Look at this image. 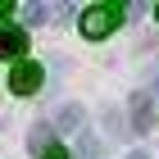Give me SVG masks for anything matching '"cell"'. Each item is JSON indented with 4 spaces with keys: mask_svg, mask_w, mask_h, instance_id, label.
<instances>
[{
    "mask_svg": "<svg viewBox=\"0 0 159 159\" xmlns=\"http://www.w3.org/2000/svg\"><path fill=\"white\" fill-rule=\"evenodd\" d=\"M41 77H46V68H41L37 59H18L9 73V91L14 96H37L41 91Z\"/></svg>",
    "mask_w": 159,
    "mask_h": 159,
    "instance_id": "7a4b0ae2",
    "label": "cell"
},
{
    "mask_svg": "<svg viewBox=\"0 0 159 159\" xmlns=\"http://www.w3.org/2000/svg\"><path fill=\"white\" fill-rule=\"evenodd\" d=\"M14 9H18V5H9V0H0V18H9Z\"/></svg>",
    "mask_w": 159,
    "mask_h": 159,
    "instance_id": "ba28073f",
    "label": "cell"
},
{
    "mask_svg": "<svg viewBox=\"0 0 159 159\" xmlns=\"http://www.w3.org/2000/svg\"><path fill=\"white\" fill-rule=\"evenodd\" d=\"M23 18L32 27H41V23H55V18H59V5H27L23 9Z\"/></svg>",
    "mask_w": 159,
    "mask_h": 159,
    "instance_id": "8992f818",
    "label": "cell"
},
{
    "mask_svg": "<svg viewBox=\"0 0 159 159\" xmlns=\"http://www.w3.org/2000/svg\"><path fill=\"white\" fill-rule=\"evenodd\" d=\"M123 9H127V5H91V9H82V18H77L82 37H86V41H100V37H109L114 27L123 23Z\"/></svg>",
    "mask_w": 159,
    "mask_h": 159,
    "instance_id": "6da1fadb",
    "label": "cell"
},
{
    "mask_svg": "<svg viewBox=\"0 0 159 159\" xmlns=\"http://www.w3.org/2000/svg\"><path fill=\"white\" fill-rule=\"evenodd\" d=\"M155 18H159V5H155Z\"/></svg>",
    "mask_w": 159,
    "mask_h": 159,
    "instance_id": "30bf717a",
    "label": "cell"
},
{
    "mask_svg": "<svg viewBox=\"0 0 159 159\" xmlns=\"http://www.w3.org/2000/svg\"><path fill=\"white\" fill-rule=\"evenodd\" d=\"M55 127H59V132H73L77 123H82V105H73V100H68V105H59V109H55Z\"/></svg>",
    "mask_w": 159,
    "mask_h": 159,
    "instance_id": "5b68a950",
    "label": "cell"
},
{
    "mask_svg": "<svg viewBox=\"0 0 159 159\" xmlns=\"http://www.w3.org/2000/svg\"><path fill=\"white\" fill-rule=\"evenodd\" d=\"M132 127H136V132H150V127H155V105H150V91H132Z\"/></svg>",
    "mask_w": 159,
    "mask_h": 159,
    "instance_id": "3957f363",
    "label": "cell"
},
{
    "mask_svg": "<svg viewBox=\"0 0 159 159\" xmlns=\"http://www.w3.org/2000/svg\"><path fill=\"white\" fill-rule=\"evenodd\" d=\"M23 46H27L23 27H0V59H18Z\"/></svg>",
    "mask_w": 159,
    "mask_h": 159,
    "instance_id": "277c9868",
    "label": "cell"
},
{
    "mask_svg": "<svg viewBox=\"0 0 159 159\" xmlns=\"http://www.w3.org/2000/svg\"><path fill=\"white\" fill-rule=\"evenodd\" d=\"M127 159H146V155H141V150H136V155H127Z\"/></svg>",
    "mask_w": 159,
    "mask_h": 159,
    "instance_id": "9c48e42d",
    "label": "cell"
},
{
    "mask_svg": "<svg viewBox=\"0 0 159 159\" xmlns=\"http://www.w3.org/2000/svg\"><path fill=\"white\" fill-rule=\"evenodd\" d=\"M41 159H68V150H64V146H59V141H50V146H46V150H41Z\"/></svg>",
    "mask_w": 159,
    "mask_h": 159,
    "instance_id": "52a82bcc",
    "label": "cell"
}]
</instances>
